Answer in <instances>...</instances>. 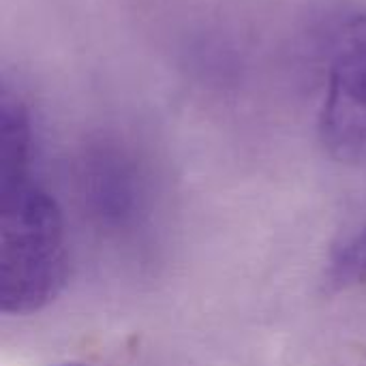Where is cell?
<instances>
[{
    "label": "cell",
    "mask_w": 366,
    "mask_h": 366,
    "mask_svg": "<svg viewBox=\"0 0 366 366\" xmlns=\"http://www.w3.org/2000/svg\"><path fill=\"white\" fill-rule=\"evenodd\" d=\"M69 242L56 199L32 172L0 176V311L32 315L62 292Z\"/></svg>",
    "instance_id": "obj_1"
},
{
    "label": "cell",
    "mask_w": 366,
    "mask_h": 366,
    "mask_svg": "<svg viewBox=\"0 0 366 366\" xmlns=\"http://www.w3.org/2000/svg\"><path fill=\"white\" fill-rule=\"evenodd\" d=\"M320 139L339 163H366V11H352L330 30Z\"/></svg>",
    "instance_id": "obj_2"
},
{
    "label": "cell",
    "mask_w": 366,
    "mask_h": 366,
    "mask_svg": "<svg viewBox=\"0 0 366 366\" xmlns=\"http://www.w3.org/2000/svg\"><path fill=\"white\" fill-rule=\"evenodd\" d=\"M330 290H352L366 285V202L362 210L332 242L326 268Z\"/></svg>",
    "instance_id": "obj_3"
},
{
    "label": "cell",
    "mask_w": 366,
    "mask_h": 366,
    "mask_svg": "<svg viewBox=\"0 0 366 366\" xmlns=\"http://www.w3.org/2000/svg\"><path fill=\"white\" fill-rule=\"evenodd\" d=\"M60 366H90V365H79V362H69V365H60Z\"/></svg>",
    "instance_id": "obj_4"
}]
</instances>
